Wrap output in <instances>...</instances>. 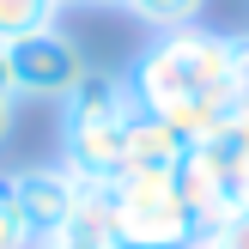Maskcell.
<instances>
[{"instance_id":"cell-1","label":"cell","mask_w":249,"mask_h":249,"mask_svg":"<svg viewBox=\"0 0 249 249\" xmlns=\"http://www.w3.org/2000/svg\"><path fill=\"white\" fill-rule=\"evenodd\" d=\"M128 91H134L140 116L170 122L189 146L219 134L231 122V109H237V97H243L237 79H231V61H225V31H207V24L158 31L134 55Z\"/></svg>"},{"instance_id":"cell-2","label":"cell","mask_w":249,"mask_h":249,"mask_svg":"<svg viewBox=\"0 0 249 249\" xmlns=\"http://www.w3.org/2000/svg\"><path fill=\"white\" fill-rule=\"evenodd\" d=\"M109 189H116L122 249H201L177 170H122Z\"/></svg>"},{"instance_id":"cell-3","label":"cell","mask_w":249,"mask_h":249,"mask_svg":"<svg viewBox=\"0 0 249 249\" xmlns=\"http://www.w3.org/2000/svg\"><path fill=\"white\" fill-rule=\"evenodd\" d=\"M6 73H12V97L18 104H61L91 67H85L73 36L43 31V36H24V43H6Z\"/></svg>"},{"instance_id":"cell-4","label":"cell","mask_w":249,"mask_h":249,"mask_svg":"<svg viewBox=\"0 0 249 249\" xmlns=\"http://www.w3.org/2000/svg\"><path fill=\"white\" fill-rule=\"evenodd\" d=\"M6 189H12V207H18V225H24V237H31V249L67 231L79 182H73L61 164H24V170L6 177Z\"/></svg>"},{"instance_id":"cell-5","label":"cell","mask_w":249,"mask_h":249,"mask_svg":"<svg viewBox=\"0 0 249 249\" xmlns=\"http://www.w3.org/2000/svg\"><path fill=\"white\" fill-rule=\"evenodd\" d=\"M128 122H61V170L73 182H116L128 170Z\"/></svg>"},{"instance_id":"cell-6","label":"cell","mask_w":249,"mask_h":249,"mask_svg":"<svg viewBox=\"0 0 249 249\" xmlns=\"http://www.w3.org/2000/svg\"><path fill=\"white\" fill-rule=\"evenodd\" d=\"M128 116H134L128 73H85L61 97V122H128Z\"/></svg>"},{"instance_id":"cell-7","label":"cell","mask_w":249,"mask_h":249,"mask_svg":"<svg viewBox=\"0 0 249 249\" xmlns=\"http://www.w3.org/2000/svg\"><path fill=\"white\" fill-rule=\"evenodd\" d=\"M182 158H189V140L170 122L134 109V122H128V170H182Z\"/></svg>"},{"instance_id":"cell-8","label":"cell","mask_w":249,"mask_h":249,"mask_svg":"<svg viewBox=\"0 0 249 249\" xmlns=\"http://www.w3.org/2000/svg\"><path fill=\"white\" fill-rule=\"evenodd\" d=\"M67 231H73V237H85V243L122 249V237H116V189H109V182H79Z\"/></svg>"},{"instance_id":"cell-9","label":"cell","mask_w":249,"mask_h":249,"mask_svg":"<svg viewBox=\"0 0 249 249\" xmlns=\"http://www.w3.org/2000/svg\"><path fill=\"white\" fill-rule=\"evenodd\" d=\"M61 12H67L61 0H0V49L43 36V31H61Z\"/></svg>"},{"instance_id":"cell-10","label":"cell","mask_w":249,"mask_h":249,"mask_svg":"<svg viewBox=\"0 0 249 249\" xmlns=\"http://www.w3.org/2000/svg\"><path fill=\"white\" fill-rule=\"evenodd\" d=\"M122 6L158 36V31H189V24H201L207 0H122Z\"/></svg>"},{"instance_id":"cell-11","label":"cell","mask_w":249,"mask_h":249,"mask_svg":"<svg viewBox=\"0 0 249 249\" xmlns=\"http://www.w3.org/2000/svg\"><path fill=\"white\" fill-rule=\"evenodd\" d=\"M201 249H249V207H231V213L219 219V231Z\"/></svg>"},{"instance_id":"cell-12","label":"cell","mask_w":249,"mask_h":249,"mask_svg":"<svg viewBox=\"0 0 249 249\" xmlns=\"http://www.w3.org/2000/svg\"><path fill=\"white\" fill-rule=\"evenodd\" d=\"M0 249H31V237H24V225H18V207H12L6 177H0Z\"/></svg>"},{"instance_id":"cell-13","label":"cell","mask_w":249,"mask_h":249,"mask_svg":"<svg viewBox=\"0 0 249 249\" xmlns=\"http://www.w3.org/2000/svg\"><path fill=\"white\" fill-rule=\"evenodd\" d=\"M225 61H231L237 91H249V31H225Z\"/></svg>"},{"instance_id":"cell-14","label":"cell","mask_w":249,"mask_h":249,"mask_svg":"<svg viewBox=\"0 0 249 249\" xmlns=\"http://www.w3.org/2000/svg\"><path fill=\"white\" fill-rule=\"evenodd\" d=\"M225 140L237 146V152L249 158V91L237 97V109H231V122H225Z\"/></svg>"},{"instance_id":"cell-15","label":"cell","mask_w":249,"mask_h":249,"mask_svg":"<svg viewBox=\"0 0 249 249\" xmlns=\"http://www.w3.org/2000/svg\"><path fill=\"white\" fill-rule=\"evenodd\" d=\"M12 128H18V104H12V97H0V146L12 140Z\"/></svg>"},{"instance_id":"cell-16","label":"cell","mask_w":249,"mask_h":249,"mask_svg":"<svg viewBox=\"0 0 249 249\" xmlns=\"http://www.w3.org/2000/svg\"><path fill=\"white\" fill-rule=\"evenodd\" d=\"M36 249H104V243H85V237H73V231H61V237H49V243H36Z\"/></svg>"},{"instance_id":"cell-17","label":"cell","mask_w":249,"mask_h":249,"mask_svg":"<svg viewBox=\"0 0 249 249\" xmlns=\"http://www.w3.org/2000/svg\"><path fill=\"white\" fill-rule=\"evenodd\" d=\"M0 97H12V73H6V49H0ZM18 104V97H12Z\"/></svg>"},{"instance_id":"cell-18","label":"cell","mask_w":249,"mask_h":249,"mask_svg":"<svg viewBox=\"0 0 249 249\" xmlns=\"http://www.w3.org/2000/svg\"><path fill=\"white\" fill-rule=\"evenodd\" d=\"M73 6H91V12H109V6H122V0H73Z\"/></svg>"},{"instance_id":"cell-19","label":"cell","mask_w":249,"mask_h":249,"mask_svg":"<svg viewBox=\"0 0 249 249\" xmlns=\"http://www.w3.org/2000/svg\"><path fill=\"white\" fill-rule=\"evenodd\" d=\"M61 6H73V0H61Z\"/></svg>"}]
</instances>
